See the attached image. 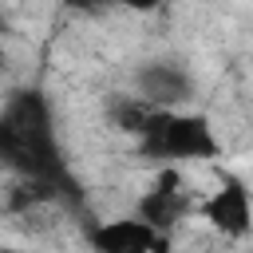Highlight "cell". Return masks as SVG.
<instances>
[{
    "mask_svg": "<svg viewBox=\"0 0 253 253\" xmlns=\"http://www.w3.org/2000/svg\"><path fill=\"white\" fill-rule=\"evenodd\" d=\"M0 162L20 178L47 182L55 194L71 190L63 154L51 130V111L40 91H16L0 111Z\"/></svg>",
    "mask_w": 253,
    "mask_h": 253,
    "instance_id": "6da1fadb",
    "label": "cell"
},
{
    "mask_svg": "<svg viewBox=\"0 0 253 253\" xmlns=\"http://www.w3.org/2000/svg\"><path fill=\"white\" fill-rule=\"evenodd\" d=\"M138 142L150 158L162 162H206L221 154V142L213 134V123L202 111H150L146 126L138 130Z\"/></svg>",
    "mask_w": 253,
    "mask_h": 253,
    "instance_id": "7a4b0ae2",
    "label": "cell"
},
{
    "mask_svg": "<svg viewBox=\"0 0 253 253\" xmlns=\"http://www.w3.org/2000/svg\"><path fill=\"white\" fill-rule=\"evenodd\" d=\"M186 213H194V198H190V190H186V182H182V174L174 170V166H166V170H158V178L150 182V190L138 198V210H134V217L138 221H146L154 233H170Z\"/></svg>",
    "mask_w": 253,
    "mask_h": 253,
    "instance_id": "3957f363",
    "label": "cell"
},
{
    "mask_svg": "<svg viewBox=\"0 0 253 253\" xmlns=\"http://www.w3.org/2000/svg\"><path fill=\"white\" fill-rule=\"evenodd\" d=\"M198 213L221 233V237H249L253 233V198L241 178L221 174L217 190L198 206Z\"/></svg>",
    "mask_w": 253,
    "mask_h": 253,
    "instance_id": "277c9868",
    "label": "cell"
},
{
    "mask_svg": "<svg viewBox=\"0 0 253 253\" xmlns=\"http://www.w3.org/2000/svg\"><path fill=\"white\" fill-rule=\"evenodd\" d=\"M134 87H138V99L158 107V111H178L182 103L194 99V79L186 67L170 63V59H150L138 67L134 75Z\"/></svg>",
    "mask_w": 253,
    "mask_h": 253,
    "instance_id": "5b68a950",
    "label": "cell"
},
{
    "mask_svg": "<svg viewBox=\"0 0 253 253\" xmlns=\"http://www.w3.org/2000/svg\"><path fill=\"white\" fill-rule=\"evenodd\" d=\"M95 253H166V237L138 217H111L87 233Z\"/></svg>",
    "mask_w": 253,
    "mask_h": 253,
    "instance_id": "8992f818",
    "label": "cell"
},
{
    "mask_svg": "<svg viewBox=\"0 0 253 253\" xmlns=\"http://www.w3.org/2000/svg\"><path fill=\"white\" fill-rule=\"evenodd\" d=\"M103 4H119V8H134V12H150L158 0H103Z\"/></svg>",
    "mask_w": 253,
    "mask_h": 253,
    "instance_id": "52a82bcc",
    "label": "cell"
},
{
    "mask_svg": "<svg viewBox=\"0 0 253 253\" xmlns=\"http://www.w3.org/2000/svg\"><path fill=\"white\" fill-rule=\"evenodd\" d=\"M67 8H83V12H91V8H99L103 0H63Z\"/></svg>",
    "mask_w": 253,
    "mask_h": 253,
    "instance_id": "ba28073f",
    "label": "cell"
},
{
    "mask_svg": "<svg viewBox=\"0 0 253 253\" xmlns=\"http://www.w3.org/2000/svg\"><path fill=\"white\" fill-rule=\"evenodd\" d=\"M4 253H24V249H4Z\"/></svg>",
    "mask_w": 253,
    "mask_h": 253,
    "instance_id": "9c48e42d",
    "label": "cell"
},
{
    "mask_svg": "<svg viewBox=\"0 0 253 253\" xmlns=\"http://www.w3.org/2000/svg\"><path fill=\"white\" fill-rule=\"evenodd\" d=\"M166 253H170V249H166Z\"/></svg>",
    "mask_w": 253,
    "mask_h": 253,
    "instance_id": "30bf717a",
    "label": "cell"
}]
</instances>
